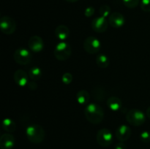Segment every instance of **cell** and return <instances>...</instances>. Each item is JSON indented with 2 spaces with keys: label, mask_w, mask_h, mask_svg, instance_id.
I'll use <instances>...</instances> for the list:
<instances>
[{
  "label": "cell",
  "mask_w": 150,
  "mask_h": 149,
  "mask_svg": "<svg viewBox=\"0 0 150 149\" xmlns=\"http://www.w3.org/2000/svg\"><path fill=\"white\" fill-rule=\"evenodd\" d=\"M108 23L114 29L121 28L125 24V17L122 13L119 12L112 13L108 17Z\"/></svg>",
  "instance_id": "obj_11"
},
{
  "label": "cell",
  "mask_w": 150,
  "mask_h": 149,
  "mask_svg": "<svg viewBox=\"0 0 150 149\" xmlns=\"http://www.w3.org/2000/svg\"><path fill=\"white\" fill-rule=\"evenodd\" d=\"M29 74L23 70H18L15 72L13 78H14L15 83L21 87L27 86V83L29 82Z\"/></svg>",
  "instance_id": "obj_14"
},
{
  "label": "cell",
  "mask_w": 150,
  "mask_h": 149,
  "mask_svg": "<svg viewBox=\"0 0 150 149\" xmlns=\"http://www.w3.org/2000/svg\"><path fill=\"white\" fill-rule=\"evenodd\" d=\"M93 95L95 97V99L99 101L103 100L104 97H105V93H104V91L100 87H96L94 89Z\"/></svg>",
  "instance_id": "obj_21"
},
{
  "label": "cell",
  "mask_w": 150,
  "mask_h": 149,
  "mask_svg": "<svg viewBox=\"0 0 150 149\" xmlns=\"http://www.w3.org/2000/svg\"><path fill=\"white\" fill-rule=\"evenodd\" d=\"M99 13L100 16L106 18V17H109L111 13V7L107 4H103L99 9Z\"/></svg>",
  "instance_id": "obj_22"
},
{
  "label": "cell",
  "mask_w": 150,
  "mask_h": 149,
  "mask_svg": "<svg viewBox=\"0 0 150 149\" xmlns=\"http://www.w3.org/2000/svg\"><path fill=\"white\" fill-rule=\"evenodd\" d=\"M122 1L126 7L133 9L139 5L140 0H122Z\"/></svg>",
  "instance_id": "obj_23"
},
{
  "label": "cell",
  "mask_w": 150,
  "mask_h": 149,
  "mask_svg": "<svg viewBox=\"0 0 150 149\" xmlns=\"http://www.w3.org/2000/svg\"><path fill=\"white\" fill-rule=\"evenodd\" d=\"M84 115L89 123L92 124H99L104 118V111L98 104L90 103L85 108Z\"/></svg>",
  "instance_id": "obj_1"
},
{
  "label": "cell",
  "mask_w": 150,
  "mask_h": 149,
  "mask_svg": "<svg viewBox=\"0 0 150 149\" xmlns=\"http://www.w3.org/2000/svg\"><path fill=\"white\" fill-rule=\"evenodd\" d=\"M26 134L29 142L35 144H39L45 139V131L40 125L33 124L26 128Z\"/></svg>",
  "instance_id": "obj_2"
},
{
  "label": "cell",
  "mask_w": 150,
  "mask_h": 149,
  "mask_svg": "<svg viewBox=\"0 0 150 149\" xmlns=\"http://www.w3.org/2000/svg\"><path fill=\"white\" fill-rule=\"evenodd\" d=\"M89 99H90V95L86 90H80L76 93V100L79 105H88Z\"/></svg>",
  "instance_id": "obj_17"
},
{
  "label": "cell",
  "mask_w": 150,
  "mask_h": 149,
  "mask_svg": "<svg viewBox=\"0 0 150 149\" xmlns=\"http://www.w3.org/2000/svg\"><path fill=\"white\" fill-rule=\"evenodd\" d=\"M28 46L29 49L35 53H39L42 51L44 48V42L42 38L39 36H32L28 41Z\"/></svg>",
  "instance_id": "obj_10"
},
{
  "label": "cell",
  "mask_w": 150,
  "mask_h": 149,
  "mask_svg": "<svg viewBox=\"0 0 150 149\" xmlns=\"http://www.w3.org/2000/svg\"><path fill=\"white\" fill-rule=\"evenodd\" d=\"M131 129L127 125H121L116 130V137L120 142H125L131 136Z\"/></svg>",
  "instance_id": "obj_12"
},
{
  "label": "cell",
  "mask_w": 150,
  "mask_h": 149,
  "mask_svg": "<svg viewBox=\"0 0 150 149\" xmlns=\"http://www.w3.org/2000/svg\"><path fill=\"white\" fill-rule=\"evenodd\" d=\"M114 149H127V146L123 142H120L114 147Z\"/></svg>",
  "instance_id": "obj_29"
},
{
  "label": "cell",
  "mask_w": 150,
  "mask_h": 149,
  "mask_svg": "<svg viewBox=\"0 0 150 149\" xmlns=\"http://www.w3.org/2000/svg\"><path fill=\"white\" fill-rule=\"evenodd\" d=\"M97 142L100 146L107 148L111 145L113 142V135L108 129H101L97 133Z\"/></svg>",
  "instance_id": "obj_7"
},
{
  "label": "cell",
  "mask_w": 150,
  "mask_h": 149,
  "mask_svg": "<svg viewBox=\"0 0 150 149\" xmlns=\"http://www.w3.org/2000/svg\"><path fill=\"white\" fill-rule=\"evenodd\" d=\"M0 29L4 34H13L16 30V21L10 16H2L0 19Z\"/></svg>",
  "instance_id": "obj_6"
},
{
  "label": "cell",
  "mask_w": 150,
  "mask_h": 149,
  "mask_svg": "<svg viewBox=\"0 0 150 149\" xmlns=\"http://www.w3.org/2000/svg\"><path fill=\"white\" fill-rule=\"evenodd\" d=\"M100 48V42L95 37H88L83 41V48L89 54L98 53Z\"/></svg>",
  "instance_id": "obj_8"
},
{
  "label": "cell",
  "mask_w": 150,
  "mask_h": 149,
  "mask_svg": "<svg viewBox=\"0 0 150 149\" xmlns=\"http://www.w3.org/2000/svg\"><path fill=\"white\" fill-rule=\"evenodd\" d=\"M27 86L29 89L32 91H35L38 89V84H37V83L35 80H31V81L28 82Z\"/></svg>",
  "instance_id": "obj_28"
},
{
  "label": "cell",
  "mask_w": 150,
  "mask_h": 149,
  "mask_svg": "<svg viewBox=\"0 0 150 149\" xmlns=\"http://www.w3.org/2000/svg\"><path fill=\"white\" fill-rule=\"evenodd\" d=\"M140 140L143 143H148L150 142V132L147 131H144L140 134Z\"/></svg>",
  "instance_id": "obj_26"
},
{
  "label": "cell",
  "mask_w": 150,
  "mask_h": 149,
  "mask_svg": "<svg viewBox=\"0 0 150 149\" xmlns=\"http://www.w3.org/2000/svg\"><path fill=\"white\" fill-rule=\"evenodd\" d=\"M106 103L109 109L113 111L120 110L122 106V101L120 100V98L116 97V96H111L108 98L106 101Z\"/></svg>",
  "instance_id": "obj_16"
},
{
  "label": "cell",
  "mask_w": 150,
  "mask_h": 149,
  "mask_svg": "<svg viewBox=\"0 0 150 149\" xmlns=\"http://www.w3.org/2000/svg\"><path fill=\"white\" fill-rule=\"evenodd\" d=\"M95 13V8L93 7H88L84 11V15L86 17H91Z\"/></svg>",
  "instance_id": "obj_27"
},
{
  "label": "cell",
  "mask_w": 150,
  "mask_h": 149,
  "mask_svg": "<svg viewBox=\"0 0 150 149\" xmlns=\"http://www.w3.org/2000/svg\"><path fill=\"white\" fill-rule=\"evenodd\" d=\"M65 1H68V2H76V1H78L79 0H65Z\"/></svg>",
  "instance_id": "obj_31"
},
{
  "label": "cell",
  "mask_w": 150,
  "mask_h": 149,
  "mask_svg": "<svg viewBox=\"0 0 150 149\" xmlns=\"http://www.w3.org/2000/svg\"><path fill=\"white\" fill-rule=\"evenodd\" d=\"M96 64L100 68L105 69L109 66L110 60L105 54H100L96 57Z\"/></svg>",
  "instance_id": "obj_19"
},
{
  "label": "cell",
  "mask_w": 150,
  "mask_h": 149,
  "mask_svg": "<svg viewBox=\"0 0 150 149\" xmlns=\"http://www.w3.org/2000/svg\"><path fill=\"white\" fill-rule=\"evenodd\" d=\"M16 140L14 136L10 133L3 134L0 137V148L12 149L15 145Z\"/></svg>",
  "instance_id": "obj_13"
},
{
  "label": "cell",
  "mask_w": 150,
  "mask_h": 149,
  "mask_svg": "<svg viewBox=\"0 0 150 149\" xmlns=\"http://www.w3.org/2000/svg\"><path fill=\"white\" fill-rule=\"evenodd\" d=\"M62 80L63 83H64V84H70L73 81V75L69 72L64 73L62 75Z\"/></svg>",
  "instance_id": "obj_25"
},
{
  "label": "cell",
  "mask_w": 150,
  "mask_h": 149,
  "mask_svg": "<svg viewBox=\"0 0 150 149\" xmlns=\"http://www.w3.org/2000/svg\"><path fill=\"white\" fill-rule=\"evenodd\" d=\"M2 129L7 133H13L16 129V124L13 119L10 118H4L1 124Z\"/></svg>",
  "instance_id": "obj_18"
},
{
  "label": "cell",
  "mask_w": 150,
  "mask_h": 149,
  "mask_svg": "<svg viewBox=\"0 0 150 149\" xmlns=\"http://www.w3.org/2000/svg\"><path fill=\"white\" fill-rule=\"evenodd\" d=\"M141 9L143 11L149 13L150 12V0H142L141 1Z\"/></svg>",
  "instance_id": "obj_24"
},
{
  "label": "cell",
  "mask_w": 150,
  "mask_h": 149,
  "mask_svg": "<svg viewBox=\"0 0 150 149\" xmlns=\"http://www.w3.org/2000/svg\"><path fill=\"white\" fill-rule=\"evenodd\" d=\"M29 76L32 80H38L42 77V70L38 67H32L29 70Z\"/></svg>",
  "instance_id": "obj_20"
},
{
  "label": "cell",
  "mask_w": 150,
  "mask_h": 149,
  "mask_svg": "<svg viewBox=\"0 0 150 149\" xmlns=\"http://www.w3.org/2000/svg\"><path fill=\"white\" fill-rule=\"evenodd\" d=\"M108 26V20L102 16L95 18L92 21V28L98 33H103L107 30Z\"/></svg>",
  "instance_id": "obj_9"
},
{
  "label": "cell",
  "mask_w": 150,
  "mask_h": 149,
  "mask_svg": "<svg viewBox=\"0 0 150 149\" xmlns=\"http://www.w3.org/2000/svg\"><path fill=\"white\" fill-rule=\"evenodd\" d=\"M55 35L57 39L64 41L68 38L70 35V29L65 25H59L56 28Z\"/></svg>",
  "instance_id": "obj_15"
},
{
  "label": "cell",
  "mask_w": 150,
  "mask_h": 149,
  "mask_svg": "<svg viewBox=\"0 0 150 149\" xmlns=\"http://www.w3.org/2000/svg\"><path fill=\"white\" fill-rule=\"evenodd\" d=\"M71 46L65 42H61L57 44L54 51V55L55 58L61 61L68 59L71 56Z\"/></svg>",
  "instance_id": "obj_3"
},
{
  "label": "cell",
  "mask_w": 150,
  "mask_h": 149,
  "mask_svg": "<svg viewBox=\"0 0 150 149\" xmlns=\"http://www.w3.org/2000/svg\"><path fill=\"white\" fill-rule=\"evenodd\" d=\"M146 116L150 119V106L146 110Z\"/></svg>",
  "instance_id": "obj_30"
},
{
  "label": "cell",
  "mask_w": 150,
  "mask_h": 149,
  "mask_svg": "<svg viewBox=\"0 0 150 149\" xmlns=\"http://www.w3.org/2000/svg\"><path fill=\"white\" fill-rule=\"evenodd\" d=\"M15 61L20 65H27L32 61V55L26 48H18L13 55Z\"/></svg>",
  "instance_id": "obj_5"
},
{
  "label": "cell",
  "mask_w": 150,
  "mask_h": 149,
  "mask_svg": "<svg viewBox=\"0 0 150 149\" xmlns=\"http://www.w3.org/2000/svg\"><path fill=\"white\" fill-rule=\"evenodd\" d=\"M126 120L132 126L140 127L145 123L146 116L140 110L131 109L126 114Z\"/></svg>",
  "instance_id": "obj_4"
}]
</instances>
